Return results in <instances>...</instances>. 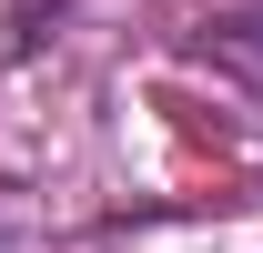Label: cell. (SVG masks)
<instances>
[{
  "instance_id": "cell-1",
  "label": "cell",
  "mask_w": 263,
  "mask_h": 253,
  "mask_svg": "<svg viewBox=\"0 0 263 253\" xmlns=\"http://www.w3.org/2000/svg\"><path fill=\"white\" fill-rule=\"evenodd\" d=\"M202 61H213L233 92L263 112V10H233V21H213V31H202Z\"/></svg>"
},
{
  "instance_id": "cell-2",
  "label": "cell",
  "mask_w": 263,
  "mask_h": 253,
  "mask_svg": "<svg viewBox=\"0 0 263 253\" xmlns=\"http://www.w3.org/2000/svg\"><path fill=\"white\" fill-rule=\"evenodd\" d=\"M21 243H31V213H21V192L0 183V253H21Z\"/></svg>"
}]
</instances>
